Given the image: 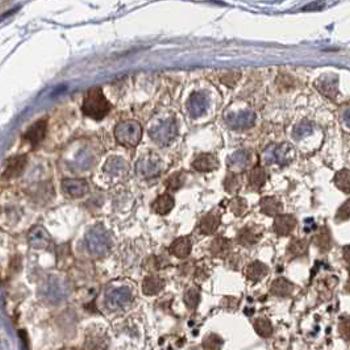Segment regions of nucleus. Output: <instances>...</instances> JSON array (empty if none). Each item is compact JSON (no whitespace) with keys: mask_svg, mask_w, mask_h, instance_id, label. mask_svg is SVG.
I'll use <instances>...</instances> for the list:
<instances>
[{"mask_svg":"<svg viewBox=\"0 0 350 350\" xmlns=\"http://www.w3.org/2000/svg\"><path fill=\"white\" fill-rule=\"evenodd\" d=\"M111 111V103L103 94L100 87H94L87 91L82 104V112L94 120H103Z\"/></svg>","mask_w":350,"mask_h":350,"instance_id":"f257e3e1","label":"nucleus"},{"mask_svg":"<svg viewBox=\"0 0 350 350\" xmlns=\"http://www.w3.org/2000/svg\"><path fill=\"white\" fill-rule=\"evenodd\" d=\"M115 138L120 145L136 148L142 138V126L136 120H125L115 128Z\"/></svg>","mask_w":350,"mask_h":350,"instance_id":"f03ea898","label":"nucleus"},{"mask_svg":"<svg viewBox=\"0 0 350 350\" xmlns=\"http://www.w3.org/2000/svg\"><path fill=\"white\" fill-rule=\"evenodd\" d=\"M87 249L95 256H103L109 252L112 246V238L109 236L108 231L103 227L92 228L86 236Z\"/></svg>","mask_w":350,"mask_h":350,"instance_id":"7ed1b4c3","label":"nucleus"},{"mask_svg":"<svg viewBox=\"0 0 350 350\" xmlns=\"http://www.w3.org/2000/svg\"><path fill=\"white\" fill-rule=\"evenodd\" d=\"M178 136V124L175 119H167L150 130V137L161 148H165L175 140Z\"/></svg>","mask_w":350,"mask_h":350,"instance_id":"20e7f679","label":"nucleus"},{"mask_svg":"<svg viewBox=\"0 0 350 350\" xmlns=\"http://www.w3.org/2000/svg\"><path fill=\"white\" fill-rule=\"evenodd\" d=\"M161 162L155 155H144L136 165V173L141 178H154L161 174Z\"/></svg>","mask_w":350,"mask_h":350,"instance_id":"39448f33","label":"nucleus"},{"mask_svg":"<svg viewBox=\"0 0 350 350\" xmlns=\"http://www.w3.org/2000/svg\"><path fill=\"white\" fill-rule=\"evenodd\" d=\"M252 152L241 149L237 150L228 158V167L231 170V173H242L252 165Z\"/></svg>","mask_w":350,"mask_h":350,"instance_id":"423d86ee","label":"nucleus"},{"mask_svg":"<svg viewBox=\"0 0 350 350\" xmlns=\"http://www.w3.org/2000/svg\"><path fill=\"white\" fill-rule=\"evenodd\" d=\"M210 108V98L204 92H194L188 98L187 111L191 117L203 116Z\"/></svg>","mask_w":350,"mask_h":350,"instance_id":"0eeeda50","label":"nucleus"},{"mask_svg":"<svg viewBox=\"0 0 350 350\" xmlns=\"http://www.w3.org/2000/svg\"><path fill=\"white\" fill-rule=\"evenodd\" d=\"M225 123L232 129H246L254 123V113L250 111H244L238 113H227L224 117Z\"/></svg>","mask_w":350,"mask_h":350,"instance_id":"6e6552de","label":"nucleus"},{"mask_svg":"<svg viewBox=\"0 0 350 350\" xmlns=\"http://www.w3.org/2000/svg\"><path fill=\"white\" fill-rule=\"evenodd\" d=\"M28 163V157L26 155H13L7 159V165L4 169L3 178L5 179H13V178L20 177Z\"/></svg>","mask_w":350,"mask_h":350,"instance_id":"1a4fd4ad","label":"nucleus"},{"mask_svg":"<svg viewBox=\"0 0 350 350\" xmlns=\"http://www.w3.org/2000/svg\"><path fill=\"white\" fill-rule=\"evenodd\" d=\"M62 188L70 198L74 199L83 198L87 192L90 191L87 181H84V179H72V178L63 179L62 181Z\"/></svg>","mask_w":350,"mask_h":350,"instance_id":"9d476101","label":"nucleus"},{"mask_svg":"<svg viewBox=\"0 0 350 350\" xmlns=\"http://www.w3.org/2000/svg\"><path fill=\"white\" fill-rule=\"evenodd\" d=\"M29 244L33 248H37V249H49L51 245H53V240H51V236L49 235V232L45 229L41 225H37L29 232Z\"/></svg>","mask_w":350,"mask_h":350,"instance_id":"9b49d317","label":"nucleus"},{"mask_svg":"<svg viewBox=\"0 0 350 350\" xmlns=\"http://www.w3.org/2000/svg\"><path fill=\"white\" fill-rule=\"evenodd\" d=\"M132 291L128 287H117L113 289L111 293L107 295V304L111 308H121L125 307L132 302Z\"/></svg>","mask_w":350,"mask_h":350,"instance_id":"f8f14e48","label":"nucleus"},{"mask_svg":"<svg viewBox=\"0 0 350 350\" xmlns=\"http://www.w3.org/2000/svg\"><path fill=\"white\" fill-rule=\"evenodd\" d=\"M46 130H47L46 120H38L37 123L33 124V125L26 130V133L24 134V140L28 141L33 148H36V146H38V145L43 141V138H45V136H46Z\"/></svg>","mask_w":350,"mask_h":350,"instance_id":"ddd939ff","label":"nucleus"},{"mask_svg":"<svg viewBox=\"0 0 350 350\" xmlns=\"http://www.w3.org/2000/svg\"><path fill=\"white\" fill-rule=\"evenodd\" d=\"M262 237V228L258 225H248L237 233V242L242 246H252L260 241Z\"/></svg>","mask_w":350,"mask_h":350,"instance_id":"4468645a","label":"nucleus"},{"mask_svg":"<svg viewBox=\"0 0 350 350\" xmlns=\"http://www.w3.org/2000/svg\"><path fill=\"white\" fill-rule=\"evenodd\" d=\"M192 167L200 173H210V171H215L219 167V161L213 154L203 153L192 161Z\"/></svg>","mask_w":350,"mask_h":350,"instance_id":"2eb2a0df","label":"nucleus"},{"mask_svg":"<svg viewBox=\"0 0 350 350\" xmlns=\"http://www.w3.org/2000/svg\"><path fill=\"white\" fill-rule=\"evenodd\" d=\"M295 227L296 220L293 215H278L273 224V229L278 236H289Z\"/></svg>","mask_w":350,"mask_h":350,"instance_id":"dca6fc26","label":"nucleus"},{"mask_svg":"<svg viewBox=\"0 0 350 350\" xmlns=\"http://www.w3.org/2000/svg\"><path fill=\"white\" fill-rule=\"evenodd\" d=\"M192 249L191 240L188 237H179L177 240H174L173 244L170 245L169 250L170 253L175 256L177 258H186L190 256Z\"/></svg>","mask_w":350,"mask_h":350,"instance_id":"f3484780","label":"nucleus"},{"mask_svg":"<svg viewBox=\"0 0 350 350\" xmlns=\"http://www.w3.org/2000/svg\"><path fill=\"white\" fill-rule=\"evenodd\" d=\"M220 225V215L217 212H210L202 217L199 223V229L203 235H212Z\"/></svg>","mask_w":350,"mask_h":350,"instance_id":"a211bd4d","label":"nucleus"},{"mask_svg":"<svg viewBox=\"0 0 350 350\" xmlns=\"http://www.w3.org/2000/svg\"><path fill=\"white\" fill-rule=\"evenodd\" d=\"M128 162L125 159L120 158V157H111V158L105 162L104 171L112 177H120L124 175L128 171Z\"/></svg>","mask_w":350,"mask_h":350,"instance_id":"6ab92c4d","label":"nucleus"},{"mask_svg":"<svg viewBox=\"0 0 350 350\" xmlns=\"http://www.w3.org/2000/svg\"><path fill=\"white\" fill-rule=\"evenodd\" d=\"M174 198L170 194H167V192H165V194H162V195H159L158 198L155 199L154 202H153L152 204V210L154 211L155 213H158V215H167V213L170 212V211L174 208Z\"/></svg>","mask_w":350,"mask_h":350,"instance_id":"aec40b11","label":"nucleus"},{"mask_svg":"<svg viewBox=\"0 0 350 350\" xmlns=\"http://www.w3.org/2000/svg\"><path fill=\"white\" fill-rule=\"evenodd\" d=\"M232 249L231 240H228L225 237H216L211 242L210 245V252L213 257H225L227 254H229Z\"/></svg>","mask_w":350,"mask_h":350,"instance_id":"412c9836","label":"nucleus"},{"mask_svg":"<svg viewBox=\"0 0 350 350\" xmlns=\"http://www.w3.org/2000/svg\"><path fill=\"white\" fill-rule=\"evenodd\" d=\"M163 287H165V281L157 275H149L144 279V283H142V291L146 295H155V294L161 293Z\"/></svg>","mask_w":350,"mask_h":350,"instance_id":"4be33fe9","label":"nucleus"},{"mask_svg":"<svg viewBox=\"0 0 350 350\" xmlns=\"http://www.w3.org/2000/svg\"><path fill=\"white\" fill-rule=\"evenodd\" d=\"M260 207L261 212H264L267 216H278V213L281 212L282 208H283L282 203L279 202L278 199L271 198V196L261 199Z\"/></svg>","mask_w":350,"mask_h":350,"instance_id":"5701e85b","label":"nucleus"},{"mask_svg":"<svg viewBox=\"0 0 350 350\" xmlns=\"http://www.w3.org/2000/svg\"><path fill=\"white\" fill-rule=\"evenodd\" d=\"M267 178L266 170L264 167H254L249 171L248 174V183H249V187H252L253 190H260L262 186L265 184Z\"/></svg>","mask_w":350,"mask_h":350,"instance_id":"b1692460","label":"nucleus"},{"mask_svg":"<svg viewBox=\"0 0 350 350\" xmlns=\"http://www.w3.org/2000/svg\"><path fill=\"white\" fill-rule=\"evenodd\" d=\"M267 273H269L267 266L265 264H262V262H260V261H256V262H253V264H250L249 266L246 267V277L253 282L261 281L264 277H266Z\"/></svg>","mask_w":350,"mask_h":350,"instance_id":"393cba45","label":"nucleus"},{"mask_svg":"<svg viewBox=\"0 0 350 350\" xmlns=\"http://www.w3.org/2000/svg\"><path fill=\"white\" fill-rule=\"evenodd\" d=\"M293 290H294L293 283L285 278L277 279V281L273 282V285H271V293L278 296L290 295V294L293 293Z\"/></svg>","mask_w":350,"mask_h":350,"instance_id":"a878e982","label":"nucleus"},{"mask_svg":"<svg viewBox=\"0 0 350 350\" xmlns=\"http://www.w3.org/2000/svg\"><path fill=\"white\" fill-rule=\"evenodd\" d=\"M186 173L184 171H177V173L171 174L166 181V187L171 191H177L179 188L183 187V184L186 183Z\"/></svg>","mask_w":350,"mask_h":350,"instance_id":"bb28decb","label":"nucleus"},{"mask_svg":"<svg viewBox=\"0 0 350 350\" xmlns=\"http://www.w3.org/2000/svg\"><path fill=\"white\" fill-rule=\"evenodd\" d=\"M224 188L228 194H236L241 188V179L238 174L229 173L224 179Z\"/></svg>","mask_w":350,"mask_h":350,"instance_id":"cd10ccee","label":"nucleus"},{"mask_svg":"<svg viewBox=\"0 0 350 350\" xmlns=\"http://www.w3.org/2000/svg\"><path fill=\"white\" fill-rule=\"evenodd\" d=\"M335 183L343 192H350V171L349 170H341L336 174Z\"/></svg>","mask_w":350,"mask_h":350,"instance_id":"c85d7f7f","label":"nucleus"},{"mask_svg":"<svg viewBox=\"0 0 350 350\" xmlns=\"http://www.w3.org/2000/svg\"><path fill=\"white\" fill-rule=\"evenodd\" d=\"M229 210L233 212V215L236 216H242L244 213L248 210V203L244 198H240V196H236L231 200L229 203Z\"/></svg>","mask_w":350,"mask_h":350,"instance_id":"c756f323","label":"nucleus"},{"mask_svg":"<svg viewBox=\"0 0 350 350\" xmlns=\"http://www.w3.org/2000/svg\"><path fill=\"white\" fill-rule=\"evenodd\" d=\"M307 249H308V244L306 240H293V241H291V244L289 245V249H287V252H289L291 256L299 257V256H303V254H306Z\"/></svg>","mask_w":350,"mask_h":350,"instance_id":"7c9ffc66","label":"nucleus"},{"mask_svg":"<svg viewBox=\"0 0 350 350\" xmlns=\"http://www.w3.org/2000/svg\"><path fill=\"white\" fill-rule=\"evenodd\" d=\"M254 328H256L257 333L262 337H269L273 333V327L266 318L257 319L254 322Z\"/></svg>","mask_w":350,"mask_h":350,"instance_id":"2f4dec72","label":"nucleus"},{"mask_svg":"<svg viewBox=\"0 0 350 350\" xmlns=\"http://www.w3.org/2000/svg\"><path fill=\"white\" fill-rule=\"evenodd\" d=\"M315 244L319 249L327 250L331 248V235H329V229L324 228L323 231L318 233V236L315 237Z\"/></svg>","mask_w":350,"mask_h":350,"instance_id":"473e14b6","label":"nucleus"},{"mask_svg":"<svg viewBox=\"0 0 350 350\" xmlns=\"http://www.w3.org/2000/svg\"><path fill=\"white\" fill-rule=\"evenodd\" d=\"M223 345V340L220 336H217L215 333H211L203 341V347L206 350H220Z\"/></svg>","mask_w":350,"mask_h":350,"instance_id":"72a5a7b5","label":"nucleus"},{"mask_svg":"<svg viewBox=\"0 0 350 350\" xmlns=\"http://www.w3.org/2000/svg\"><path fill=\"white\" fill-rule=\"evenodd\" d=\"M184 302H186V304H187V307L190 310L196 308V306L200 302V293H199V290L188 289L186 291V294H184Z\"/></svg>","mask_w":350,"mask_h":350,"instance_id":"f704fd0d","label":"nucleus"},{"mask_svg":"<svg viewBox=\"0 0 350 350\" xmlns=\"http://www.w3.org/2000/svg\"><path fill=\"white\" fill-rule=\"evenodd\" d=\"M240 78H241V72L227 71L220 75V82L227 87H235Z\"/></svg>","mask_w":350,"mask_h":350,"instance_id":"c9c22d12","label":"nucleus"},{"mask_svg":"<svg viewBox=\"0 0 350 350\" xmlns=\"http://www.w3.org/2000/svg\"><path fill=\"white\" fill-rule=\"evenodd\" d=\"M350 219V199L340 207L336 213V221H345Z\"/></svg>","mask_w":350,"mask_h":350,"instance_id":"e433bc0d","label":"nucleus"},{"mask_svg":"<svg viewBox=\"0 0 350 350\" xmlns=\"http://www.w3.org/2000/svg\"><path fill=\"white\" fill-rule=\"evenodd\" d=\"M341 331H343V335L348 339H350V319L345 320L341 325Z\"/></svg>","mask_w":350,"mask_h":350,"instance_id":"4c0bfd02","label":"nucleus"},{"mask_svg":"<svg viewBox=\"0 0 350 350\" xmlns=\"http://www.w3.org/2000/svg\"><path fill=\"white\" fill-rule=\"evenodd\" d=\"M344 257H345L348 264H350V246H347V248L344 249Z\"/></svg>","mask_w":350,"mask_h":350,"instance_id":"58836bf2","label":"nucleus"},{"mask_svg":"<svg viewBox=\"0 0 350 350\" xmlns=\"http://www.w3.org/2000/svg\"><path fill=\"white\" fill-rule=\"evenodd\" d=\"M348 290H349V291H350V281L348 282Z\"/></svg>","mask_w":350,"mask_h":350,"instance_id":"ea45409f","label":"nucleus"}]
</instances>
